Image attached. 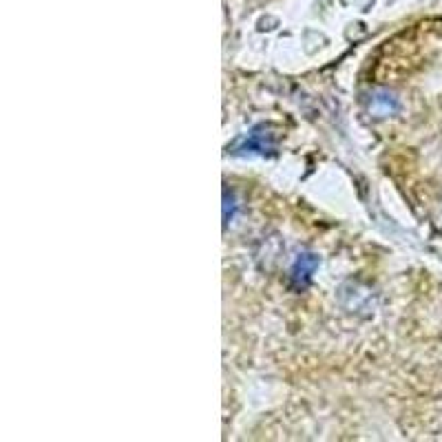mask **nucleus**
<instances>
[{
	"label": "nucleus",
	"mask_w": 442,
	"mask_h": 442,
	"mask_svg": "<svg viewBox=\"0 0 442 442\" xmlns=\"http://www.w3.org/2000/svg\"><path fill=\"white\" fill-rule=\"evenodd\" d=\"M316 268H318V256L316 254H310V252L299 254L292 270H290V279H292V283L297 287H306L312 281V274L316 272Z\"/></svg>",
	"instance_id": "f257e3e1"
},
{
	"label": "nucleus",
	"mask_w": 442,
	"mask_h": 442,
	"mask_svg": "<svg viewBox=\"0 0 442 442\" xmlns=\"http://www.w3.org/2000/svg\"><path fill=\"white\" fill-rule=\"evenodd\" d=\"M272 135L261 129H254L252 133H248L246 140L241 142L239 150H243V153H268V150H272Z\"/></svg>",
	"instance_id": "f03ea898"
},
{
	"label": "nucleus",
	"mask_w": 442,
	"mask_h": 442,
	"mask_svg": "<svg viewBox=\"0 0 442 442\" xmlns=\"http://www.w3.org/2000/svg\"><path fill=\"white\" fill-rule=\"evenodd\" d=\"M396 109H398V102H396L394 96L385 93V91H378V93H374L372 102H370V111L378 117H385V115H391Z\"/></svg>",
	"instance_id": "7ed1b4c3"
}]
</instances>
